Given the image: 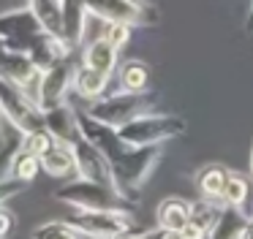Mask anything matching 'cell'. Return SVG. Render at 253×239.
<instances>
[{"mask_svg": "<svg viewBox=\"0 0 253 239\" xmlns=\"http://www.w3.org/2000/svg\"><path fill=\"white\" fill-rule=\"evenodd\" d=\"M161 158H164V147L161 144H150V147H131L128 144L112 160V174H115L117 193H120V199L126 204H136L139 201V190L153 177Z\"/></svg>", "mask_w": 253, "mask_h": 239, "instance_id": "cell-1", "label": "cell"}, {"mask_svg": "<svg viewBox=\"0 0 253 239\" xmlns=\"http://www.w3.org/2000/svg\"><path fill=\"white\" fill-rule=\"evenodd\" d=\"M120 139L131 147H150V144H164L169 139H177L188 130V122L177 114H139L131 122L120 125Z\"/></svg>", "mask_w": 253, "mask_h": 239, "instance_id": "cell-2", "label": "cell"}, {"mask_svg": "<svg viewBox=\"0 0 253 239\" xmlns=\"http://www.w3.org/2000/svg\"><path fill=\"white\" fill-rule=\"evenodd\" d=\"M155 106V95L153 92H128V90H117L109 95H101L98 101H93L87 106V114L101 122L112 125V128H120V125L131 122L139 114L153 112Z\"/></svg>", "mask_w": 253, "mask_h": 239, "instance_id": "cell-3", "label": "cell"}, {"mask_svg": "<svg viewBox=\"0 0 253 239\" xmlns=\"http://www.w3.org/2000/svg\"><path fill=\"white\" fill-rule=\"evenodd\" d=\"M68 223L87 239H126L133 231L128 209H74Z\"/></svg>", "mask_w": 253, "mask_h": 239, "instance_id": "cell-4", "label": "cell"}, {"mask_svg": "<svg viewBox=\"0 0 253 239\" xmlns=\"http://www.w3.org/2000/svg\"><path fill=\"white\" fill-rule=\"evenodd\" d=\"M0 112L8 120V125L19 133H28V130L44 125V112L36 103L33 92H28L25 87L8 79H0Z\"/></svg>", "mask_w": 253, "mask_h": 239, "instance_id": "cell-5", "label": "cell"}, {"mask_svg": "<svg viewBox=\"0 0 253 239\" xmlns=\"http://www.w3.org/2000/svg\"><path fill=\"white\" fill-rule=\"evenodd\" d=\"M55 199L71 209H126L128 206L117 196V190L98 182H87L82 177H71L63 188H57Z\"/></svg>", "mask_w": 253, "mask_h": 239, "instance_id": "cell-6", "label": "cell"}, {"mask_svg": "<svg viewBox=\"0 0 253 239\" xmlns=\"http://www.w3.org/2000/svg\"><path fill=\"white\" fill-rule=\"evenodd\" d=\"M74 74H77L74 54L41 71L39 81H36V90H33V98L41 106V112H46V109L68 101V92L74 90Z\"/></svg>", "mask_w": 253, "mask_h": 239, "instance_id": "cell-7", "label": "cell"}, {"mask_svg": "<svg viewBox=\"0 0 253 239\" xmlns=\"http://www.w3.org/2000/svg\"><path fill=\"white\" fill-rule=\"evenodd\" d=\"M87 14L101 22H123V25H153L158 22V14L144 0H82Z\"/></svg>", "mask_w": 253, "mask_h": 239, "instance_id": "cell-8", "label": "cell"}, {"mask_svg": "<svg viewBox=\"0 0 253 239\" xmlns=\"http://www.w3.org/2000/svg\"><path fill=\"white\" fill-rule=\"evenodd\" d=\"M44 30L39 25V19L33 16V11L25 5V8H11L0 14V38L8 43V46L19 49V52H28V46L36 41V36Z\"/></svg>", "mask_w": 253, "mask_h": 239, "instance_id": "cell-9", "label": "cell"}, {"mask_svg": "<svg viewBox=\"0 0 253 239\" xmlns=\"http://www.w3.org/2000/svg\"><path fill=\"white\" fill-rule=\"evenodd\" d=\"M74 158H77V177L117 190L115 174H112V163L106 160V155L98 150V147H93L90 141H84L82 136H79V139L74 141Z\"/></svg>", "mask_w": 253, "mask_h": 239, "instance_id": "cell-10", "label": "cell"}, {"mask_svg": "<svg viewBox=\"0 0 253 239\" xmlns=\"http://www.w3.org/2000/svg\"><path fill=\"white\" fill-rule=\"evenodd\" d=\"M41 71L33 65V60L28 57L25 52L8 46L3 38H0V79H8L14 84L25 87L28 92L36 90V81H39Z\"/></svg>", "mask_w": 253, "mask_h": 239, "instance_id": "cell-11", "label": "cell"}, {"mask_svg": "<svg viewBox=\"0 0 253 239\" xmlns=\"http://www.w3.org/2000/svg\"><path fill=\"white\" fill-rule=\"evenodd\" d=\"M44 128L55 136L63 144H74L79 139V112L71 106V103H57V106L46 109L44 112Z\"/></svg>", "mask_w": 253, "mask_h": 239, "instance_id": "cell-12", "label": "cell"}, {"mask_svg": "<svg viewBox=\"0 0 253 239\" xmlns=\"http://www.w3.org/2000/svg\"><path fill=\"white\" fill-rule=\"evenodd\" d=\"M41 171L55 179H71L77 177V158H74V144L55 141L49 150L41 155Z\"/></svg>", "mask_w": 253, "mask_h": 239, "instance_id": "cell-13", "label": "cell"}, {"mask_svg": "<svg viewBox=\"0 0 253 239\" xmlns=\"http://www.w3.org/2000/svg\"><path fill=\"white\" fill-rule=\"evenodd\" d=\"M248 220H251V212L240 209V206L220 204V212L215 217V223L210 226L207 239H240L245 226H248Z\"/></svg>", "mask_w": 253, "mask_h": 239, "instance_id": "cell-14", "label": "cell"}, {"mask_svg": "<svg viewBox=\"0 0 253 239\" xmlns=\"http://www.w3.org/2000/svg\"><path fill=\"white\" fill-rule=\"evenodd\" d=\"M191 209H193L191 201L180 199V196H169L155 209V226L164 228V231H182L185 223L191 220Z\"/></svg>", "mask_w": 253, "mask_h": 239, "instance_id": "cell-15", "label": "cell"}, {"mask_svg": "<svg viewBox=\"0 0 253 239\" xmlns=\"http://www.w3.org/2000/svg\"><path fill=\"white\" fill-rule=\"evenodd\" d=\"M117 52H120V49L112 46L104 36H95L93 41L84 43L82 63L90 65V68H95V71H101V74H109L112 76L117 71Z\"/></svg>", "mask_w": 253, "mask_h": 239, "instance_id": "cell-16", "label": "cell"}, {"mask_svg": "<svg viewBox=\"0 0 253 239\" xmlns=\"http://www.w3.org/2000/svg\"><path fill=\"white\" fill-rule=\"evenodd\" d=\"M106 87H109V74H101V71L90 68V65L79 63L77 74H74V92L79 98H84L87 103L98 101L101 95H106Z\"/></svg>", "mask_w": 253, "mask_h": 239, "instance_id": "cell-17", "label": "cell"}, {"mask_svg": "<svg viewBox=\"0 0 253 239\" xmlns=\"http://www.w3.org/2000/svg\"><path fill=\"white\" fill-rule=\"evenodd\" d=\"M28 8L33 11V16L39 19V25L46 33L66 38V8H63V0H28Z\"/></svg>", "mask_w": 253, "mask_h": 239, "instance_id": "cell-18", "label": "cell"}, {"mask_svg": "<svg viewBox=\"0 0 253 239\" xmlns=\"http://www.w3.org/2000/svg\"><path fill=\"white\" fill-rule=\"evenodd\" d=\"M226 177H229V168L220 166V163H207V166H202L196 174L199 196H202V199H210V201H220Z\"/></svg>", "mask_w": 253, "mask_h": 239, "instance_id": "cell-19", "label": "cell"}, {"mask_svg": "<svg viewBox=\"0 0 253 239\" xmlns=\"http://www.w3.org/2000/svg\"><path fill=\"white\" fill-rule=\"evenodd\" d=\"M39 174H41V158L33 155V152H28L19 144L17 152L11 155V163H8V177L22 182V185H30Z\"/></svg>", "mask_w": 253, "mask_h": 239, "instance_id": "cell-20", "label": "cell"}, {"mask_svg": "<svg viewBox=\"0 0 253 239\" xmlns=\"http://www.w3.org/2000/svg\"><path fill=\"white\" fill-rule=\"evenodd\" d=\"M150 81V68L142 60H126V63L117 68V84L120 90L128 92H144Z\"/></svg>", "mask_w": 253, "mask_h": 239, "instance_id": "cell-21", "label": "cell"}, {"mask_svg": "<svg viewBox=\"0 0 253 239\" xmlns=\"http://www.w3.org/2000/svg\"><path fill=\"white\" fill-rule=\"evenodd\" d=\"M248 201H251V182H248L242 174L229 171V177H226V185H223V193H220V204H226V206H240V209H245Z\"/></svg>", "mask_w": 253, "mask_h": 239, "instance_id": "cell-22", "label": "cell"}, {"mask_svg": "<svg viewBox=\"0 0 253 239\" xmlns=\"http://www.w3.org/2000/svg\"><path fill=\"white\" fill-rule=\"evenodd\" d=\"M30 239H82V234L68 220H46L33 228Z\"/></svg>", "mask_w": 253, "mask_h": 239, "instance_id": "cell-23", "label": "cell"}, {"mask_svg": "<svg viewBox=\"0 0 253 239\" xmlns=\"http://www.w3.org/2000/svg\"><path fill=\"white\" fill-rule=\"evenodd\" d=\"M55 141H57V139L44 128V125H41V128H36V130H28V133H22V147H25L28 152H33V155H39V158L44 155V152L49 150Z\"/></svg>", "mask_w": 253, "mask_h": 239, "instance_id": "cell-24", "label": "cell"}, {"mask_svg": "<svg viewBox=\"0 0 253 239\" xmlns=\"http://www.w3.org/2000/svg\"><path fill=\"white\" fill-rule=\"evenodd\" d=\"M101 36H104L112 46L123 49L128 43V38H131V25H123V22H104Z\"/></svg>", "mask_w": 253, "mask_h": 239, "instance_id": "cell-25", "label": "cell"}, {"mask_svg": "<svg viewBox=\"0 0 253 239\" xmlns=\"http://www.w3.org/2000/svg\"><path fill=\"white\" fill-rule=\"evenodd\" d=\"M14 223H17L14 212L6 204H0V239H8V234L14 231Z\"/></svg>", "mask_w": 253, "mask_h": 239, "instance_id": "cell-26", "label": "cell"}, {"mask_svg": "<svg viewBox=\"0 0 253 239\" xmlns=\"http://www.w3.org/2000/svg\"><path fill=\"white\" fill-rule=\"evenodd\" d=\"M180 237L182 239H207V228H202L196 220H188L185 228L180 231Z\"/></svg>", "mask_w": 253, "mask_h": 239, "instance_id": "cell-27", "label": "cell"}, {"mask_svg": "<svg viewBox=\"0 0 253 239\" xmlns=\"http://www.w3.org/2000/svg\"><path fill=\"white\" fill-rule=\"evenodd\" d=\"M158 237H161V228L153 226V228H144V231H139V234H128L126 239H158Z\"/></svg>", "mask_w": 253, "mask_h": 239, "instance_id": "cell-28", "label": "cell"}, {"mask_svg": "<svg viewBox=\"0 0 253 239\" xmlns=\"http://www.w3.org/2000/svg\"><path fill=\"white\" fill-rule=\"evenodd\" d=\"M11 133H14V128L8 125V120L3 117V112H0V147L6 144V139H8ZM17 133H19V130H17Z\"/></svg>", "mask_w": 253, "mask_h": 239, "instance_id": "cell-29", "label": "cell"}, {"mask_svg": "<svg viewBox=\"0 0 253 239\" xmlns=\"http://www.w3.org/2000/svg\"><path fill=\"white\" fill-rule=\"evenodd\" d=\"M158 239H182V237H180V231H164V228H161Z\"/></svg>", "mask_w": 253, "mask_h": 239, "instance_id": "cell-30", "label": "cell"}, {"mask_svg": "<svg viewBox=\"0 0 253 239\" xmlns=\"http://www.w3.org/2000/svg\"><path fill=\"white\" fill-rule=\"evenodd\" d=\"M240 239H253V217L248 220V226H245V231H242Z\"/></svg>", "mask_w": 253, "mask_h": 239, "instance_id": "cell-31", "label": "cell"}, {"mask_svg": "<svg viewBox=\"0 0 253 239\" xmlns=\"http://www.w3.org/2000/svg\"><path fill=\"white\" fill-rule=\"evenodd\" d=\"M245 27H248V33H253V8H251V14H248V19H245Z\"/></svg>", "mask_w": 253, "mask_h": 239, "instance_id": "cell-32", "label": "cell"}, {"mask_svg": "<svg viewBox=\"0 0 253 239\" xmlns=\"http://www.w3.org/2000/svg\"><path fill=\"white\" fill-rule=\"evenodd\" d=\"M251 177H253V141H251Z\"/></svg>", "mask_w": 253, "mask_h": 239, "instance_id": "cell-33", "label": "cell"}, {"mask_svg": "<svg viewBox=\"0 0 253 239\" xmlns=\"http://www.w3.org/2000/svg\"><path fill=\"white\" fill-rule=\"evenodd\" d=\"M251 217H253V196H251Z\"/></svg>", "mask_w": 253, "mask_h": 239, "instance_id": "cell-34", "label": "cell"}]
</instances>
